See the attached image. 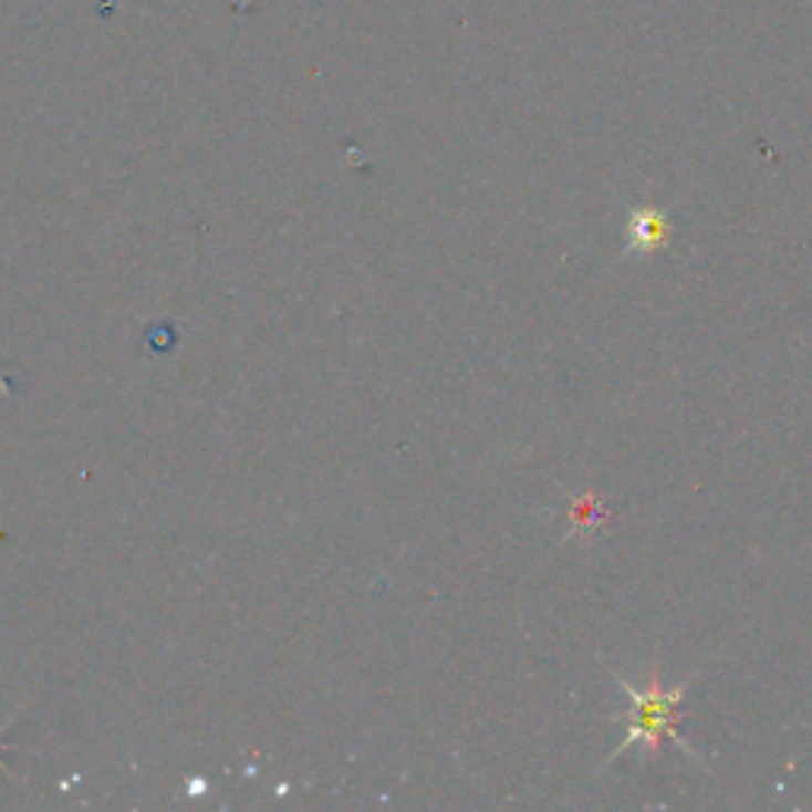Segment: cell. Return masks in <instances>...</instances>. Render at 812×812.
Returning <instances> with one entry per match:
<instances>
[{
    "mask_svg": "<svg viewBox=\"0 0 812 812\" xmlns=\"http://www.w3.org/2000/svg\"><path fill=\"white\" fill-rule=\"evenodd\" d=\"M620 689L632 698L635 711H632V727H628V733H625V740L620 742L616 752L632 749L635 742H642L654 759H660L664 742L679 740V737H676V720L683 717L679 705H683V698H686V686L664 689L660 673L654 669L645 689H638V686H632V683H625V679H620Z\"/></svg>",
    "mask_w": 812,
    "mask_h": 812,
    "instance_id": "6da1fadb",
    "label": "cell"
},
{
    "mask_svg": "<svg viewBox=\"0 0 812 812\" xmlns=\"http://www.w3.org/2000/svg\"><path fill=\"white\" fill-rule=\"evenodd\" d=\"M667 241V219L654 207H642L628 219V251L632 254H650Z\"/></svg>",
    "mask_w": 812,
    "mask_h": 812,
    "instance_id": "7a4b0ae2",
    "label": "cell"
}]
</instances>
